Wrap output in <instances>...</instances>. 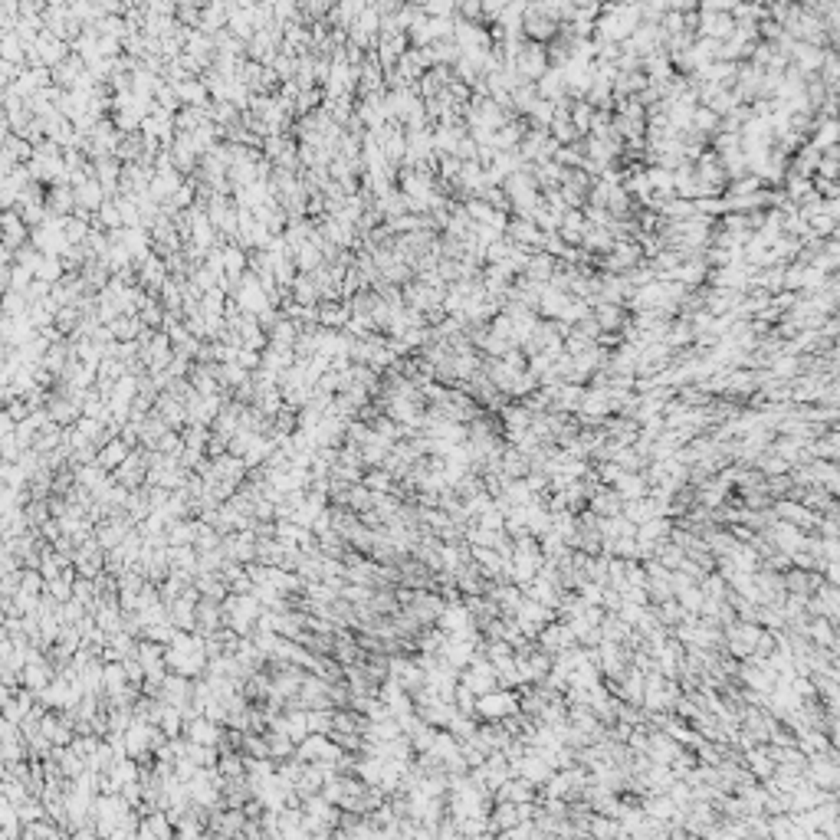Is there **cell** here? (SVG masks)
I'll list each match as a JSON object with an SVG mask.
<instances>
[{"instance_id":"cell-13","label":"cell","mask_w":840,"mask_h":840,"mask_svg":"<svg viewBox=\"0 0 840 840\" xmlns=\"http://www.w3.org/2000/svg\"><path fill=\"white\" fill-rule=\"evenodd\" d=\"M506 706H509V702L499 699V696H482V699H480V709L486 712V716H502V712H509Z\"/></svg>"},{"instance_id":"cell-2","label":"cell","mask_w":840,"mask_h":840,"mask_svg":"<svg viewBox=\"0 0 840 840\" xmlns=\"http://www.w3.org/2000/svg\"><path fill=\"white\" fill-rule=\"evenodd\" d=\"M53 679H56V669L49 667L43 657L40 660H30L24 669H20V683H24L26 689H33V693H43Z\"/></svg>"},{"instance_id":"cell-8","label":"cell","mask_w":840,"mask_h":840,"mask_svg":"<svg viewBox=\"0 0 840 840\" xmlns=\"http://www.w3.org/2000/svg\"><path fill=\"white\" fill-rule=\"evenodd\" d=\"M128 525H135V522H125V519L106 522L102 529L96 532V539L102 542V548H108V552H112L115 545H122V542H125V535H128Z\"/></svg>"},{"instance_id":"cell-14","label":"cell","mask_w":840,"mask_h":840,"mask_svg":"<svg viewBox=\"0 0 840 840\" xmlns=\"http://www.w3.org/2000/svg\"><path fill=\"white\" fill-rule=\"evenodd\" d=\"M49 204L56 207L59 213H63V211H73V194H69L66 188H56V194L49 197Z\"/></svg>"},{"instance_id":"cell-12","label":"cell","mask_w":840,"mask_h":840,"mask_svg":"<svg viewBox=\"0 0 840 840\" xmlns=\"http://www.w3.org/2000/svg\"><path fill=\"white\" fill-rule=\"evenodd\" d=\"M391 480H394V473H368V476H365V486H368L371 492H388V490L394 486Z\"/></svg>"},{"instance_id":"cell-11","label":"cell","mask_w":840,"mask_h":840,"mask_svg":"<svg viewBox=\"0 0 840 840\" xmlns=\"http://www.w3.org/2000/svg\"><path fill=\"white\" fill-rule=\"evenodd\" d=\"M440 624L450 630V634H460V630H466V614L460 611V607H450V611H443Z\"/></svg>"},{"instance_id":"cell-9","label":"cell","mask_w":840,"mask_h":840,"mask_svg":"<svg viewBox=\"0 0 840 840\" xmlns=\"http://www.w3.org/2000/svg\"><path fill=\"white\" fill-rule=\"evenodd\" d=\"M194 542H197V522L174 519L168 525V545H194Z\"/></svg>"},{"instance_id":"cell-4","label":"cell","mask_w":840,"mask_h":840,"mask_svg":"<svg viewBox=\"0 0 840 840\" xmlns=\"http://www.w3.org/2000/svg\"><path fill=\"white\" fill-rule=\"evenodd\" d=\"M131 457V443L125 440V437H112V440L106 443V447L98 450V463L106 466V470H118V466L125 463V460Z\"/></svg>"},{"instance_id":"cell-6","label":"cell","mask_w":840,"mask_h":840,"mask_svg":"<svg viewBox=\"0 0 840 840\" xmlns=\"http://www.w3.org/2000/svg\"><path fill=\"white\" fill-rule=\"evenodd\" d=\"M145 473H148L145 457H141V453H131V457L115 470V482H122V486H141V482H148Z\"/></svg>"},{"instance_id":"cell-7","label":"cell","mask_w":840,"mask_h":840,"mask_svg":"<svg viewBox=\"0 0 840 840\" xmlns=\"http://www.w3.org/2000/svg\"><path fill=\"white\" fill-rule=\"evenodd\" d=\"M102 683H106V696L122 693L125 686L131 683L128 669H125V660H106V667H102Z\"/></svg>"},{"instance_id":"cell-3","label":"cell","mask_w":840,"mask_h":840,"mask_svg":"<svg viewBox=\"0 0 840 840\" xmlns=\"http://www.w3.org/2000/svg\"><path fill=\"white\" fill-rule=\"evenodd\" d=\"M221 722L207 719L204 712L194 719H188V739L191 742H201V745H221Z\"/></svg>"},{"instance_id":"cell-16","label":"cell","mask_w":840,"mask_h":840,"mask_svg":"<svg viewBox=\"0 0 840 840\" xmlns=\"http://www.w3.org/2000/svg\"><path fill=\"white\" fill-rule=\"evenodd\" d=\"M237 361H240L243 368H256V365H260V355H256V351H240Z\"/></svg>"},{"instance_id":"cell-1","label":"cell","mask_w":840,"mask_h":840,"mask_svg":"<svg viewBox=\"0 0 840 840\" xmlns=\"http://www.w3.org/2000/svg\"><path fill=\"white\" fill-rule=\"evenodd\" d=\"M263 614V604L260 597L250 591V594H233L223 601V617H227V627L233 630L237 637H246L250 634V627H253L256 620H260Z\"/></svg>"},{"instance_id":"cell-10","label":"cell","mask_w":840,"mask_h":840,"mask_svg":"<svg viewBox=\"0 0 840 840\" xmlns=\"http://www.w3.org/2000/svg\"><path fill=\"white\" fill-rule=\"evenodd\" d=\"M49 821H53V817H49ZM49 821L43 817V821L24 824V840H56V837H63V834H69V831H56Z\"/></svg>"},{"instance_id":"cell-15","label":"cell","mask_w":840,"mask_h":840,"mask_svg":"<svg viewBox=\"0 0 840 840\" xmlns=\"http://www.w3.org/2000/svg\"><path fill=\"white\" fill-rule=\"evenodd\" d=\"M342 594L351 597V601H368V597H371V591H368V587H345Z\"/></svg>"},{"instance_id":"cell-5","label":"cell","mask_w":840,"mask_h":840,"mask_svg":"<svg viewBox=\"0 0 840 840\" xmlns=\"http://www.w3.org/2000/svg\"><path fill=\"white\" fill-rule=\"evenodd\" d=\"M221 630V607H217V601L213 597H201L197 601V634H217Z\"/></svg>"}]
</instances>
